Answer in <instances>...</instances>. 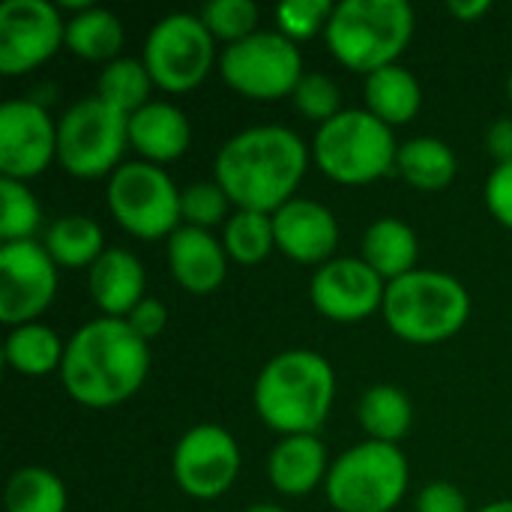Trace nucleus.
Listing matches in <instances>:
<instances>
[{"label": "nucleus", "mask_w": 512, "mask_h": 512, "mask_svg": "<svg viewBox=\"0 0 512 512\" xmlns=\"http://www.w3.org/2000/svg\"><path fill=\"white\" fill-rule=\"evenodd\" d=\"M309 165L306 141L288 126H252L216 153V183L237 210L273 216L294 198Z\"/></svg>", "instance_id": "obj_1"}, {"label": "nucleus", "mask_w": 512, "mask_h": 512, "mask_svg": "<svg viewBox=\"0 0 512 512\" xmlns=\"http://www.w3.org/2000/svg\"><path fill=\"white\" fill-rule=\"evenodd\" d=\"M147 372V342L126 318L99 315L66 342L60 381L75 402L87 408H114L138 393Z\"/></svg>", "instance_id": "obj_2"}, {"label": "nucleus", "mask_w": 512, "mask_h": 512, "mask_svg": "<svg viewBox=\"0 0 512 512\" xmlns=\"http://www.w3.org/2000/svg\"><path fill=\"white\" fill-rule=\"evenodd\" d=\"M336 399V372L318 351L294 348L276 354L258 375L252 402L258 417L288 435H315Z\"/></svg>", "instance_id": "obj_3"}, {"label": "nucleus", "mask_w": 512, "mask_h": 512, "mask_svg": "<svg viewBox=\"0 0 512 512\" xmlns=\"http://www.w3.org/2000/svg\"><path fill=\"white\" fill-rule=\"evenodd\" d=\"M414 36V9L408 0H342L324 30L333 57L354 72L393 66Z\"/></svg>", "instance_id": "obj_4"}, {"label": "nucleus", "mask_w": 512, "mask_h": 512, "mask_svg": "<svg viewBox=\"0 0 512 512\" xmlns=\"http://www.w3.org/2000/svg\"><path fill=\"white\" fill-rule=\"evenodd\" d=\"M471 315L465 285L441 270H414L387 285L384 318L390 330L411 345H438L453 339Z\"/></svg>", "instance_id": "obj_5"}, {"label": "nucleus", "mask_w": 512, "mask_h": 512, "mask_svg": "<svg viewBox=\"0 0 512 512\" xmlns=\"http://www.w3.org/2000/svg\"><path fill=\"white\" fill-rule=\"evenodd\" d=\"M399 144L393 126L366 108H345L321 123L312 141L315 165L336 183H372L396 168Z\"/></svg>", "instance_id": "obj_6"}, {"label": "nucleus", "mask_w": 512, "mask_h": 512, "mask_svg": "<svg viewBox=\"0 0 512 512\" xmlns=\"http://www.w3.org/2000/svg\"><path fill=\"white\" fill-rule=\"evenodd\" d=\"M327 501L339 512H393L408 489V462L396 444L363 441L327 474Z\"/></svg>", "instance_id": "obj_7"}, {"label": "nucleus", "mask_w": 512, "mask_h": 512, "mask_svg": "<svg viewBox=\"0 0 512 512\" xmlns=\"http://www.w3.org/2000/svg\"><path fill=\"white\" fill-rule=\"evenodd\" d=\"M129 144V114L99 96H84L57 120V162L81 180L114 174Z\"/></svg>", "instance_id": "obj_8"}, {"label": "nucleus", "mask_w": 512, "mask_h": 512, "mask_svg": "<svg viewBox=\"0 0 512 512\" xmlns=\"http://www.w3.org/2000/svg\"><path fill=\"white\" fill-rule=\"evenodd\" d=\"M108 210L120 228L141 240L171 237L180 216V189L153 162H126L108 177Z\"/></svg>", "instance_id": "obj_9"}, {"label": "nucleus", "mask_w": 512, "mask_h": 512, "mask_svg": "<svg viewBox=\"0 0 512 512\" xmlns=\"http://www.w3.org/2000/svg\"><path fill=\"white\" fill-rule=\"evenodd\" d=\"M219 72L228 87L249 99H282L294 93L306 69L300 48L285 33L255 30L252 36L222 48Z\"/></svg>", "instance_id": "obj_10"}, {"label": "nucleus", "mask_w": 512, "mask_h": 512, "mask_svg": "<svg viewBox=\"0 0 512 512\" xmlns=\"http://www.w3.org/2000/svg\"><path fill=\"white\" fill-rule=\"evenodd\" d=\"M213 33L192 12H171L159 18L144 42V66L156 87L183 93L198 87L213 69Z\"/></svg>", "instance_id": "obj_11"}, {"label": "nucleus", "mask_w": 512, "mask_h": 512, "mask_svg": "<svg viewBox=\"0 0 512 512\" xmlns=\"http://www.w3.org/2000/svg\"><path fill=\"white\" fill-rule=\"evenodd\" d=\"M57 294V264L45 243L21 240L0 246V321L33 324Z\"/></svg>", "instance_id": "obj_12"}, {"label": "nucleus", "mask_w": 512, "mask_h": 512, "mask_svg": "<svg viewBox=\"0 0 512 512\" xmlns=\"http://www.w3.org/2000/svg\"><path fill=\"white\" fill-rule=\"evenodd\" d=\"M177 486L198 501L225 495L240 474V447L234 435L216 423L192 426L174 450L171 459Z\"/></svg>", "instance_id": "obj_13"}, {"label": "nucleus", "mask_w": 512, "mask_h": 512, "mask_svg": "<svg viewBox=\"0 0 512 512\" xmlns=\"http://www.w3.org/2000/svg\"><path fill=\"white\" fill-rule=\"evenodd\" d=\"M66 42V21L48 0L0 3V72L21 75L42 66Z\"/></svg>", "instance_id": "obj_14"}, {"label": "nucleus", "mask_w": 512, "mask_h": 512, "mask_svg": "<svg viewBox=\"0 0 512 512\" xmlns=\"http://www.w3.org/2000/svg\"><path fill=\"white\" fill-rule=\"evenodd\" d=\"M57 159V123L36 99H9L0 105V171L27 183Z\"/></svg>", "instance_id": "obj_15"}, {"label": "nucleus", "mask_w": 512, "mask_h": 512, "mask_svg": "<svg viewBox=\"0 0 512 512\" xmlns=\"http://www.w3.org/2000/svg\"><path fill=\"white\" fill-rule=\"evenodd\" d=\"M387 282L363 258H330L312 276V306L339 324H354L384 309Z\"/></svg>", "instance_id": "obj_16"}, {"label": "nucleus", "mask_w": 512, "mask_h": 512, "mask_svg": "<svg viewBox=\"0 0 512 512\" xmlns=\"http://www.w3.org/2000/svg\"><path fill=\"white\" fill-rule=\"evenodd\" d=\"M273 234L276 249L297 264H327L339 243L336 216L312 198H291L279 207L273 213Z\"/></svg>", "instance_id": "obj_17"}, {"label": "nucleus", "mask_w": 512, "mask_h": 512, "mask_svg": "<svg viewBox=\"0 0 512 512\" xmlns=\"http://www.w3.org/2000/svg\"><path fill=\"white\" fill-rule=\"evenodd\" d=\"M168 264L189 294H213L228 273L225 246L204 228L183 225L168 237Z\"/></svg>", "instance_id": "obj_18"}, {"label": "nucleus", "mask_w": 512, "mask_h": 512, "mask_svg": "<svg viewBox=\"0 0 512 512\" xmlns=\"http://www.w3.org/2000/svg\"><path fill=\"white\" fill-rule=\"evenodd\" d=\"M192 141V126L186 114L162 99H150L144 108L129 114V144L144 156V162L162 165L186 153Z\"/></svg>", "instance_id": "obj_19"}, {"label": "nucleus", "mask_w": 512, "mask_h": 512, "mask_svg": "<svg viewBox=\"0 0 512 512\" xmlns=\"http://www.w3.org/2000/svg\"><path fill=\"white\" fill-rule=\"evenodd\" d=\"M90 297L108 318H126L144 300V267L129 249H105L90 267Z\"/></svg>", "instance_id": "obj_20"}, {"label": "nucleus", "mask_w": 512, "mask_h": 512, "mask_svg": "<svg viewBox=\"0 0 512 512\" xmlns=\"http://www.w3.org/2000/svg\"><path fill=\"white\" fill-rule=\"evenodd\" d=\"M267 474L276 492L309 495L315 486L327 483V447L315 435H288L273 447Z\"/></svg>", "instance_id": "obj_21"}, {"label": "nucleus", "mask_w": 512, "mask_h": 512, "mask_svg": "<svg viewBox=\"0 0 512 512\" xmlns=\"http://www.w3.org/2000/svg\"><path fill=\"white\" fill-rule=\"evenodd\" d=\"M417 258H420V243H417V234H414V228L408 222L384 216V219H378V222H372L366 228L363 261L387 285L408 276V273H414Z\"/></svg>", "instance_id": "obj_22"}, {"label": "nucleus", "mask_w": 512, "mask_h": 512, "mask_svg": "<svg viewBox=\"0 0 512 512\" xmlns=\"http://www.w3.org/2000/svg\"><path fill=\"white\" fill-rule=\"evenodd\" d=\"M420 105L423 90L411 69L393 63L366 75V111H372L387 126H402L414 120Z\"/></svg>", "instance_id": "obj_23"}, {"label": "nucleus", "mask_w": 512, "mask_h": 512, "mask_svg": "<svg viewBox=\"0 0 512 512\" xmlns=\"http://www.w3.org/2000/svg\"><path fill=\"white\" fill-rule=\"evenodd\" d=\"M396 171L414 189L441 192L456 177V153L450 150L447 141L432 138V135H420V138H411V141L399 144Z\"/></svg>", "instance_id": "obj_24"}, {"label": "nucleus", "mask_w": 512, "mask_h": 512, "mask_svg": "<svg viewBox=\"0 0 512 512\" xmlns=\"http://www.w3.org/2000/svg\"><path fill=\"white\" fill-rule=\"evenodd\" d=\"M63 354H66V345L60 342V336L51 327L36 324V321L12 327L3 342L6 366L15 369L18 375H33V378L48 375L63 366Z\"/></svg>", "instance_id": "obj_25"}, {"label": "nucleus", "mask_w": 512, "mask_h": 512, "mask_svg": "<svg viewBox=\"0 0 512 512\" xmlns=\"http://www.w3.org/2000/svg\"><path fill=\"white\" fill-rule=\"evenodd\" d=\"M357 417H360V426L366 429L369 441L399 444L411 429L414 411H411V399L399 387L375 384L363 393Z\"/></svg>", "instance_id": "obj_26"}, {"label": "nucleus", "mask_w": 512, "mask_h": 512, "mask_svg": "<svg viewBox=\"0 0 512 512\" xmlns=\"http://www.w3.org/2000/svg\"><path fill=\"white\" fill-rule=\"evenodd\" d=\"M66 45L84 60H117L123 48V24L111 9L87 6L66 21Z\"/></svg>", "instance_id": "obj_27"}, {"label": "nucleus", "mask_w": 512, "mask_h": 512, "mask_svg": "<svg viewBox=\"0 0 512 512\" xmlns=\"http://www.w3.org/2000/svg\"><path fill=\"white\" fill-rule=\"evenodd\" d=\"M45 249L60 267H93L102 249V228L96 219L72 213L60 216L45 231Z\"/></svg>", "instance_id": "obj_28"}, {"label": "nucleus", "mask_w": 512, "mask_h": 512, "mask_svg": "<svg viewBox=\"0 0 512 512\" xmlns=\"http://www.w3.org/2000/svg\"><path fill=\"white\" fill-rule=\"evenodd\" d=\"M6 512H66V486L48 468H18L6 480Z\"/></svg>", "instance_id": "obj_29"}, {"label": "nucleus", "mask_w": 512, "mask_h": 512, "mask_svg": "<svg viewBox=\"0 0 512 512\" xmlns=\"http://www.w3.org/2000/svg\"><path fill=\"white\" fill-rule=\"evenodd\" d=\"M150 72L144 66V60L135 57H117L111 63H105V69L99 72L96 81V96L105 99L108 105H114L123 114H135L138 108H144L150 99Z\"/></svg>", "instance_id": "obj_30"}, {"label": "nucleus", "mask_w": 512, "mask_h": 512, "mask_svg": "<svg viewBox=\"0 0 512 512\" xmlns=\"http://www.w3.org/2000/svg\"><path fill=\"white\" fill-rule=\"evenodd\" d=\"M222 246H225V252L237 264H246V267L261 264L276 249L273 216L255 213V210H237V213H231V219L225 222Z\"/></svg>", "instance_id": "obj_31"}, {"label": "nucleus", "mask_w": 512, "mask_h": 512, "mask_svg": "<svg viewBox=\"0 0 512 512\" xmlns=\"http://www.w3.org/2000/svg\"><path fill=\"white\" fill-rule=\"evenodd\" d=\"M42 225V210L27 183L0 177V237L3 243L33 240Z\"/></svg>", "instance_id": "obj_32"}, {"label": "nucleus", "mask_w": 512, "mask_h": 512, "mask_svg": "<svg viewBox=\"0 0 512 512\" xmlns=\"http://www.w3.org/2000/svg\"><path fill=\"white\" fill-rule=\"evenodd\" d=\"M228 207H231V198L216 180H201V183H189L186 189H180V216L192 228L210 231L213 225L228 222L231 219Z\"/></svg>", "instance_id": "obj_33"}, {"label": "nucleus", "mask_w": 512, "mask_h": 512, "mask_svg": "<svg viewBox=\"0 0 512 512\" xmlns=\"http://www.w3.org/2000/svg\"><path fill=\"white\" fill-rule=\"evenodd\" d=\"M201 21L207 24L213 39H225L228 45H234L258 30V6L252 0H210L201 9Z\"/></svg>", "instance_id": "obj_34"}, {"label": "nucleus", "mask_w": 512, "mask_h": 512, "mask_svg": "<svg viewBox=\"0 0 512 512\" xmlns=\"http://www.w3.org/2000/svg\"><path fill=\"white\" fill-rule=\"evenodd\" d=\"M297 111L309 120H318V123H327L333 120L336 114H342V90L339 84L324 75V72H303V78L297 81L294 93H291Z\"/></svg>", "instance_id": "obj_35"}, {"label": "nucleus", "mask_w": 512, "mask_h": 512, "mask_svg": "<svg viewBox=\"0 0 512 512\" xmlns=\"http://www.w3.org/2000/svg\"><path fill=\"white\" fill-rule=\"evenodd\" d=\"M333 3L330 0H285L276 6V24L279 33H285L291 42L312 39L315 33L327 30L333 18Z\"/></svg>", "instance_id": "obj_36"}, {"label": "nucleus", "mask_w": 512, "mask_h": 512, "mask_svg": "<svg viewBox=\"0 0 512 512\" xmlns=\"http://www.w3.org/2000/svg\"><path fill=\"white\" fill-rule=\"evenodd\" d=\"M486 204H489V213L501 225L512 228V162L498 165L489 174V180H486Z\"/></svg>", "instance_id": "obj_37"}, {"label": "nucleus", "mask_w": 512, "mask_h": 512, "mask_svg": "<svg viewBox=\"0 0 512 512\" xmlns=\"http://www.w3.org/2000/svg\"><path fill=\"white\" fill-rule=\"evenodd\" d=\"M126 324H129L144 342H150V339H156V336L168 327V309H165L162 300L144 297V300L126 315Z\"/></svg>", "instance_id": "obj_38"}, {"label": "nucleus", "mask_w": 512, "mask_h": 512, "mask_svg": "<svg viewBox=\"0 0 512 512\" xmlns=\"http://www.w3.org/2000/svg\"><path fill=\"white\" fill-rule=\"evenodd\" d=\"M417 512H468V501L453 483L438 480L417 495Z\"/></svg>", "instance_id": "obj_39"}, {"label": "nucleus", "mask_w": 512, "mask_h": 512, "mask_svg": "<svg viewBox=\"0 0 512 512\" xmlns=\"http://www.w3.org/2000/svg\"><path fill=\"white\" fill-rule=\"evenodd\" d=\"M486 147L498 165L512 162V117H498L486 132Z\"/></svg>", "instance_id": "obj_40"}, {"label": "nucleus", "mask_w": 512, "mask_h": 512, "mask_svg": "<svg viewBox=\"0 0 512 512\" xmlns=\"http://www.w3.org/2000/svg\"><path fill=\"white\" fill-rule=\"evenodd\" d=\"M447 9H450V15H456L462 21H474L492 9V0H450Z\"/></svg>", "instance_id": "obj_41"}, {"label": "nucleus", "mask_w": 512, "mask_h": 512, "mask_svg": "<svg viewBox=\"0 0 512 512\" xmlns=\"http://www.w3.org/2000/svg\"><path fill=\"white\" fill-rule=\"evenodd\" d=\"M477 512H512V501H492V504L480 507Z\"/></svg>", "instance_id": "obj_42"}, {"label": "nucleus", "mask_w": 512, "mask_h": 512, "mask_svg": "<svg viewBox=\"0 0 512 512\" xmlns=\"http://www.w3.org/2000/svg\"><path fill=\"white\" fill-rule=\"evenodd\" d=\"M246 512H288V510H282V507H276V504H255V507H249Z\"/></svg>", "instance_id": "obj_43"}, {"label": "nucleus", "mask_w": 512, "mask_h": 512, "mask_svg": "<svg viewBox=\"0 0 512 512\" xmlns=\"http://www.w3.org/2000/svg\"><path fill=\"white\" fill-rule=\"evenodd\" d=\"M507 87H510V99H512V72H510V84H507Z\"/></svg>", "instance_id": "obj_44"}]
</instances>
